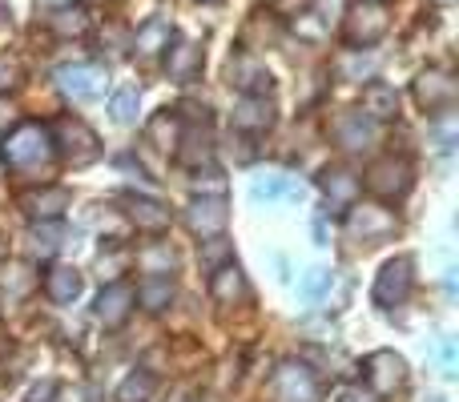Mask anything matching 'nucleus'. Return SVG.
<instances>
[{
	"label": "nucleus",
	"instance_id": "f257e3e1",
	"mask_svg": "<svg viewBox=\"0 0 459 402\" xmlns=\"http://www.w3.org/2000/svg\"><path fill=\"white\" fill-rule=\"evenodd\" d=\"M4 161L16 169H32V166H45L48 158H53V145H48V133L40 125H32V121H24L21 129H13V133L4 137Z\"/></svg>",
	"mask_w": 459,
	"mask_h": 402
},
{
	"label": "nucleus",
	"instance_id": "f03ea898",
	"mask_svg": "<svg viewBox=\"0 0 459 402\" xmlns=\"http://www.w3.org/2000/svg\"><path fill=\"white\" fill-rule=\"evenodd\" d=\"M411 261L407 258H395L387 261V266L379 269V278H375V306L391 310V306H403V298L411 294Z\"/></svg>",
	"mask_w": 459,
	"mask_h": 402
},
{
	"label": "nucleus",
	"instance_id": "7ed1b4c3",
	"mask_svg": "<svg viewBox=\"0 0 459 402\" xmlns=\"http://www.w3.org/2000/svg\"><path fill=\"white\" fill-rule=\"evenodd\" d=\"M56 85L69 101H93V97L105 93V69L97 64H65L56 69Z\"/></svg>",
	"mask_w": 459,
	"mask_h": 402
},
{
	"label": "nucleus",
	"instance_id": "20e7f679",
	"mask_svg": "<svg viewBox=\"0 0 459 402\" xmlns=\"http://www.w3.org/2000/svg\"><path fill=\"white\" fill-rule=\"evenodd\" d=\"M274 402H318V382L302 363H282L274 374Z\"/></svg>",
	"mask_w": 459,
	"mask_h": 402
},
{
	"label": "nucleus",
	"instance_id": "39448f33",
	"mask_svg": "<svg viewBox=\"0 0 459 402\" xmlns=\"http://www.w3.org/2000/svg\"><path fill=\"white\" fill-rule=\"evenodd\" d=\"M347 229L355 237H363L367 245L387 242V237L395 234V213L383 210V205H355L351 218H347Z\"/></svg>",
	"mask_w": 459,
	"mask_h": 402
},
{
	"label": "nucleus",
	"instance_id": "423d86ee",
	"mask_svg": "<svg viewBox=\"0 0 459 402\" xmlns=\"http://www.w3.org/2000/svg\"><path fill=\"white\" fill-rule=\"evenodd\" d=\"M387 32V13H383L375 0H363V4H355L347 13V40L355 48L363 45H375V40Z\"/></svg>",
	"mask_w": 459,
	"mask_h": 402
},
{
	"label": "nucleus",
	"instance_id": "0eeeda50",
	"mask_svg": "<svg viewBox=\"0 0 459 402\" xmlns=\"http://www.w3.org/2000/svg\"><path fill=\"white\" fill-rule=\"evenodd\" d=\"M367 190H375L379 198H403L411 190V169L407 161H395V158H383L367 169Z\"/></svg>",
	"mask_w": 459,
	"mask_h": 402
},
{
	"label": "nucleus",
	"instance_id": "6e6552de",
	"mask_svg": "<svg viewBox=\"0 0 459 402\" xmlns=\"http://www.w3.org/2000/svg\"><path fill=\"white\" fill-rule=\"evenodd\" d=\"M367 382H371V390H379V395H391V390L403 387L407 379V363L395 355V350H379V355L367 358Z\"/></svg>",
	"mask_w": 459,
	"mask_h": 402
},
{
	"label": "nucleus",
	"instance_id": "1a4fd4ad",
	"mask_svg": "<svg viewBox=\"0 0 459 402\" xmlns=\"http://www.w3.org/2000/svg\"><path fill=\"white\" fill-rule=\"evenodd\" d=\"M455 81L447 77V73H423L420 81H415V101L423 105L428 113H444L455 105Z\"/></svg>",
	"mask_w": 459,
	"mask_h": 402
},
{
	"label": "nucleus",
	"instance_id": "9d476101",
	"mask_svg": "<svg viewBox=\"0 0 459 402\" xmlns=\"http://www.w3.org/2000/svg\"><path fill=\"white\" fill-rule=\"evenodd\" d=\"M230 221V210H226V198H202L186 210V226L194 229L198 237H218Z\"/></svg>",
	"mask_w": 459,
	"mask_h": 402
},
{
	"label": "nucleus",
	"instance_id": "9b49d317",
	"mask_svg": "<svg viewBox=\"0 0 459 402\" xmlns=\"http://www.w3.org/2000/svg\"><path fill=\"white\" fill-rule=\"evenodd\" d=\"M56 137H61L65 158H69L73 166H85V161H93V158H97V137L89 133V129L81 125V121H73V117L56 121Z\"/></svg>",
	"mask_w": 459,
	"mask_h": 402
},
{
	"label": "nucleus",
	"instance_id": "f8f14e48",
	"mask_svg": "<svg viewBox=\"0 0 459 402\" xmlns=\"http://www.w3.org/2000/svg\"><path fill=\"white\" fill-rule=\"evenodd\" d=\"M230 85H238L246 97H262V93H270V73L254 56L242 53L230 61Z\"/></svg>",
	"mask_w": 459,
	"mask_h": 402
},
{
	"label": "nucleus",
	"instance_id": "ddd939ff",
	"mask_svg": "<svg viewBox=\"0 0 459 402\" xmlns=\"http://www.w3.org/2000/svg\"><path fill=\"white\" fill-rule=\"evenodd\" d=\"M379 137V125H375V117H367V113H347V117L339 121V145L351 153H363L371 150V141Z\"/></svg>",
	"mask_w": 459,
	"mask_h": 402
},
{
	"label": "nucleus",
	"instance_id": "4468645a",
	"mask_svg": "<svg viewBox=\"0 0 459 402\" xmlns=\"http://www.w3.org/2000/svg\"><path fill=\"white\" fill-rule=\"evenodd\" d=\"M250 198L254 201H299L302 198V185L294 182V177H286V174H266V177H258V182L250 185Z\"/></svg>",
	"mask_w": 459,
	"mask_h": 402
},
{
	"label": "nucleus",
	"instance_id": "2eb2a0df",
	"mask_svg": "<svg viewBox=\"0 0 459 402\" xmlns=\"http://www.w3.org/2000/svg\"><path fill=\"white\" fill-rule=\"evenodd\" d=\"M129 302H134V290H129V286H109V290L97 298V318H101L109 330H117V326H126V318H129Z\"/></svg>",
	"mask_w": 459,
	"mask_h": 402
},
{
	"label": "nucleus",
	"instance_id": "dca6fc26",
	"mask_svg": "<svg viewBox=\"0 0 459 402\" xmlns=\"http://www.w3.org/2000/svg\"><path fill=\"white\" fill-rule=\"evenodd\" d=\"M24 213H29L32 221H53V218H61V210H69V193L65 190H37V193H24Z\"/></svg>",
	"mask_w": 459,
	"mask_h": 402
},
{
	"label": "nucleus",
	"instance_id": "f3484780",
	"mask_svg": "<svg viewBox=\"0 0 459 402\" xmlns=\"http://www.w3.org/2000/svg\"><path fill=\"white\" fill-rule=\"evenodd\" d=\"M166 69L174 81H194L202 73V48L194 45V40H178V45L169 48Z\"/></svg>",
	"mask_w": 459,
	"mask_h": 402
},
{
	"label": "nucleus",
	"instance_id": "a211bd4d",
	"mask_svg": "<svg viewBox=\"0 0 459 402\" xmlns=\"http://www.w3.org/2000/svg\"><path fill=\"white\" fill-rule=\"evenodd\" d=\"M359 190H363V182H359L355 174H347V169H326L323 174V193L331 198V205H355Z\"/></svg>",
	"mask_w": 459,
	"mask_h": 402
},
{
	"label": "nucleus",
	"instance_id": "6ab92c4d",
	"mask_svg": "<svg viewBox=\"0 0 459 402\" xmlns=\"http://www.w3.org/2000/svg\"><path fill=\"white\" fill-rule=\"evenodd\" d=\"M270 121H274V113H270V105L262 97H246L234 109V129H246V133H266Z\"/></svg>",
	"mask_w": 459,
	"mask_h": 402
},
{
	"label": "nucleus",
	"instance_id": "aec40b11",
	"mask_svg": "<svg viewBox=\"0 0 459 402\" xmlns=\"http://www.w3.org/2000/svg\"><path fill=\"white\" fill-rule=\"evenodd\" d=\"M363 109H367V117H375V121L395 117V113H399L395 89H391V85H371V89L363 93Z\"/></svg>",
	"mask_w": 459,
	"mask_h": 402
},
{
	"label": "nucleus",
	"instance_id": "412c9836",
	"mask_svg": "<svg viewBox=\"0 0 459 402\" xmlns=\"http://www.w3.org/2000/svg\"><path fill=\"white\" fill-rule=\"evenodd\" d=\"M210 290H214L218 302H238V298H246V278H242V269H238V266L214 269V282H210Z\"/></svg>",
	"mask_w": 459,
	"mask_h": 402
},
{
	"label": "nucleus",
	"instance_id": "4be33fe9",
	"mask_svg": "<svg viewBox=\"0 0 459 402\" xmlns=\"http://www.w3.org/2000/svg\"><path fill=\"white\" fill-rule=\"evenodd\" d=\"M137 298H142L145 310H161V306H169V298H174V282H169L166 274H150L142 286H137Z\"/></svg>",
	"mask_w": 459,
	"mask_h": 402
},
{
	"label": "nucleus",
	"instance_id": "5701e85b",
	"mask_svg": "<svg viewBox=\"0 0 459 402\" xmlns=\"http://www.w3.org/2000/svg\"><path fill=\"white\" fill-rule=\"evenodd\" d=\"M45 290H48V298L53 302H73L81 294V274L77 269H69V266H56L53 274H48Z\"/></svg>",
	"mask_w": 459,
	"mask_h": 402
},
{
	"label": "nucleus",
	"instance_id": "b1692460",
	"mask_svg": "<svg viewBox=\"0 0 459 402\" xmlns=\"http://www.w3.org/2000/svg\"><path fill=\"white\" fill-rule=\"evenodd\" d=\"M129 213H134L137 229H145V234H161L169 226V210H161L158 201H129Z\"/></svg>",
	"mask_w": 459,
	"mask_h": 402
},
{
	"label": "nucleus",
	"instance_id": "393cba45",
	"mask_svg": "<svg viewBox=\"0 0 459 402\" xmlns=\"http://www.w3.org/2000/svg\"><path fill=\"white\" fill-rule=\"evenodd\" d=\"M169 37H174V32H169L166 21H150L145 29H137V48H142L145 56H153V53H161V48L169 45Z\"/></svg>",
	"mask_w": 459,
	"mask_h": 402
},
{
	"label": "nucleus",
	"instance_id": "a878e982",
	"mask_svg": "<svg viewBox=\"0 0 459 402\" xmlns=\"http://www.w3.org/2000/svg\"><path fill=\"white\" fill-rule=\"evenodd\" d=\"M137 105H142V89H137V85L117 89V97H113V105H109L113 121H117V125H129V121L137 117Z\"/></svg>",
	"mask_w": 459,
	"mask_h": 402
},
{
	"label": "nucleus",
	"instance_id": "bb28decb",
	"mask_svg": "<svg viewBox=\"0 0 459 402\" xmlns=\"http://www.w3.org/2000/svg\"><path fill=\"white\" fill-rule=\"evenodd\" d=\"M150 395H153V374L137 371V374H129V379L121 382L117 402H150Z\"/></svg>",
	"mask_w": 459,
	"mask_h": 402
},
{
	"label": "nucleus",
	"instance_id": "cd10ccee",
	"mask_svg": "<svg viewBox=\"0 0 459 402\" xmlns=\"http://www.w3.org/2000/svg\"><path fill=\"white\" fill-rule=\"evenodd\" d=\"M29 250L32 253H40V258H48V253H56L61 250V229L53 226V221H45V226H37L29 234Z\"/></svg>",
	"mask_w": 459,
	"mask_h": 402
},
{
	"label": "nucleus",
	"instance_id": "c85d7f7f",
	"mask_svg": "<svg viewBox=\"0 0 459 402\" xmlns=\"http://www.w3.org/2000/svg\"><path fill=\"white\" fill-rule=\"evenodd\" d=\"M150 141L158 145V150H174V141H178V117H169V113L153 117L150 121Z\"/></svg>",
	"mask_w": 459,
	"mask_h": 402
},
{
	"label": "nucleus",
	"instance_id": "c756f323",
	"mask_svg": "<svg viewBox=\"0 0 459 402\" xmlns=\"http://www.w3.org/2000/svg\"><path fill=\"white\" fill-rule=\"evenodd\" d=\"M53 29L56 32H65V37H69V32H85V13H81V8H61V13L53 16Z\"/></svg>",
	"mask_w": 459,
	"mask_h": 402
},
{
	"label": "nucleus",
	"instance_id": "7c9ffc66",
	"mask_svg": "<svg viewBox=\"0 0 459 402\" xmlns=\"http://www.w3.org/2000/svg\"><path fill=\"white\" fill-rule=\"evenodd\" d=\"M21 85V61L16 56H0V93H13V89Z\"/></svg>",
	"mask_w": 459,
	"mask_h": 402
},
{
	"label": "nucleus",
	"instance_id": "2f4dec72",
	"mask_svg": "<svg viewBox=\"0 0 459 402\" xmlns=\"http://www.w3.org/2000/svg\"><path fill=\"white\" fill-rule=\"evenodd\" d=\"M326 286H331V269H307V278H302V298H318Z\"/></svg>",
	"mask_w": 459,
	"mask_h": 402
},
{
	"label": "nucleus",
	"instance_id": "473e14b6",
	"mask_svg": "<svg viewBox=\"0 0 459 402\" xmlns=\"http://www.w3.org/2000/svg\"><path fill=\"white\" fill-rule=\"evenodd\" d=\"M294 29L302 32V37H310V40H323V21H315V13H302L299 21H294Z\"/></svg>",
	"mask_w": 459,
	"mask_h": 402
},
{
	"label": "nucleus",
	"instance_id": "72a5a7b5",
	"mask_svg": "<svg viewBox=\"0 0 459 402\" xmlns=\"http://www.w3.org/2000/svg\"><path fill=\"white\" fill-rule=\"evenodd\" d=\"M339 402H375V395H367L363 387H351V390H342Z\"/></svg>",
	"mask_w": 459,
	"mask_h": 402
},
{
	"label": "nucleus",
	"instance_id": "f704fd0d",
	"mask_svg": "<svg viewBox=\"0 0 459 402\" xmlns=\"http://www.w3.org/2000/svg\"><path fill=\"white\" fill-rule=\"evenodd\" d=\"M439 355H444V374H455V346H452V342H444V346H439Z\"/></svg>",
	"mask_w": 459,
	"mask_h": 402
},
{
	"label": "nucleus",
	"instance_id": "c9c22d12",
	"mask_svg": "<svg viewBox=\"0 0 459 402\" xmlns=\"http://www.w3.org/2000/svg\"><path fill=\"white\" fill-rule=\"evenodd\" d=\"M222 253H226V245H206V261H210V266H214Z\"/></svg>",
	"mask_w": 459,
	"mask_h": 402
},
{
	"label": "nucleus",
	"instance_id": "e433bc0d",
	"mask_svg": "<svg viewBox=\"0 0 459 402\" xmlns=\"http://www.w3.org/2000/svg\"><path fill=\"white\" fill-rule=\"evenodd\" d=\"M4 253H8V245H4V242H0V258H4Z\"/></svg>",
	"mask_w": 459,
	"mask_h": 402
},
{
	"label": "nucleus",
	"instance_id": "4c0bfd02",
	"mask_svg": "<svg viewBox=\"0 0 459 402\" xmlns=\"http://www.w3.org/2000/svg\"><path fill=\"white\" fill-rule=\"evenodd\" d=\"M423 402H444V398H423Z\"/></svg>",
	"mask_w": 459,
	"mask_h": 402
}]
</instances>
